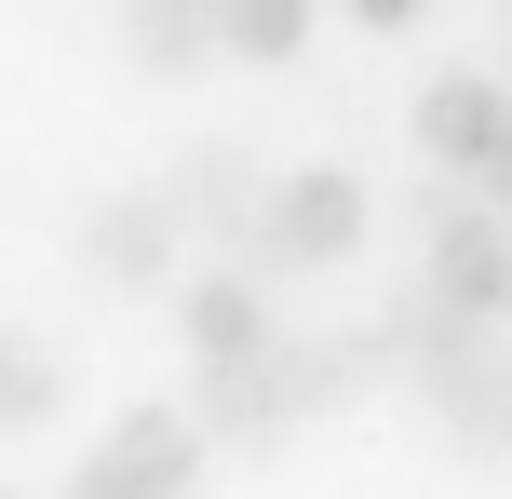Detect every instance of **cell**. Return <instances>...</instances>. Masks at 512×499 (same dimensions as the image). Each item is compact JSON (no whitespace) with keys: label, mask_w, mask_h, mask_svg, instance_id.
Listing matches in <instances>:
<instances>
[{"label":"cell","mask_w":512,"mask_h":499,"mask_svg":"<svg viewBox=\"0 0 512 499\" xmlns=\"http://www.w3.org/2000/svg\"><path fill=\"white\" fill-rule=\"evenodd\" d=\"M189 419L176 405H122V419L95 432V459H81V486L68 499H189Z\"/></svg>","instance_id":"6da1fadb"},{"label":"cell","mask_w":512,"mask_h":499,"mask_svg":"<svg viewBox=\"0 0 512 499\" xmlns=\"http://www.w3.org/2000/svg\"><path fill=\"white\" fill-rule=\"evenodd\" d=\"M256 230H270V257L337 270V257L364 243V189L337 176V162H310V176H283V189H270V216H256Z\"/></svg>","instance_id":"7a4b0ae2"},{"label":"cell","mask_w":512,"mask_h":499,"mask_svg":"<svg viewBox=\"0 0 512 499\" xmlns=\"http://www.w3.org/2000/svg\"><path fill=\"white\" fill-rule=\"evenodd\" d=\"M499 135H512V81H486V68H459V81H432V95H418V149H432L445 176H486Z\"/></svg>","instance_id":"3957f363"},{"label":"cell","mask_w":512,"mask_h":499,"mask_svg":"<svg viewBox=\"0 0 512 499\" xmlns=\"http://www.w3.org/2000/svg\"><path fill=\"white\" fill-rule=\"evenodd\" d=\"M432 284H445V311H512V230L499 216H445Z\"/></svg>","instance_id":"277c9868"},{"label":"cell","mask_w":512,"mask_h":499,"mask_svg":"<svg viewBox=\"0 0 512 499\" xmlns=\"http://www.w3.org/2000/svg\"><path fill=\"white\" fill-rule=\"evenodd\" d=\"M189 351H203L216 378H230V365H256V351H270V297H256L243 270H216V284H189Z\"/></svg>","instance_id":"5b68a950"},{"label":"cell","mask_w":512,"mask_h":499,"mask_svg":"<svg viewBox=\"0 0 512 499\" xmlns=\"http://www.w3.org/2000/svg\"><path fill=\"white\" fill-rule=\"evenodd\" d=\"M216 54V0H135V68H189Z\"/></svg>","instance_id":"8992f818"},{"label":"cell","mask_w":512,"mask_h":499,"mask_svg":"<svg viewBox=\"0 0 512 499\" xmlns=\"http://www.w3.org/2000/svg\"><path fill=\"white\" fill-rule=\"evenodd\" d=\"M310 41V0H216V54H256V68H270V54H297Z\"/></svg>","instance_id":"52a82bcc"},{"label":"cell","mask_w":512,"mask_h":499,"mask_svg":"<svg viewBox=\"0 0 512 499\" xmlns=\"http://www.w3.org/2000/svg\"><path fill=\"white\" fill-rule=\"evenodd\" d=\"M95 270L108 284H162V216L149 203H95Z\"/></svg>","instance_id":"ba28073f"},{"label":"cell","mask_w":512,"mask_h":499,"mask_svg":"<svg viewBox=\"0 0 512 499\" xmlns=\"http://www.w3.org/2000/svg\"><path fill=\"white\" fill-rule=\"evenodd\" d=\"M0 419H54V365L27 338H0Z\"/></svg>","instance_id":"9c48e42d"},{"label":"cell","mask_w":512,"mask_h":499,"mask_svg":"<svg viewBox=\"0 0 512 499\" xmlns=\"http://www.w3.org/2000/svg\"><path fill=\"white\" fill-rule=\"evenodd\" d=\"M351 14H364V27H418L432 0H351Z\"/></svg>","instance_id":"30bf717a"},{"label":"cell","mask_w":512,"mask_h":499,"mask_svg":"<svg viewBox=\"0 0 512 499\" xmlns=\"http://www.w3.org/2000/svg\"><path fill=\"white\" fill-rule=\"evenodd\" d=\"M486 203H499V216H512V135H499V162H486Z\"/></svg>","instance_id":"8fae6325"},{"label":"cell","mask_w":512,"mask_h":499,"mask_svg":"<svg viewBox=\"0 0 512 499\" xmlns=\"http://www.w3.org/2000/svg\"><path fill=\"white\" fill-rule=\"evenodd\" d=\"M0 499H14V486H0Z\"/></svg>","instance_id":"7c38bea8"}]
</instances>
